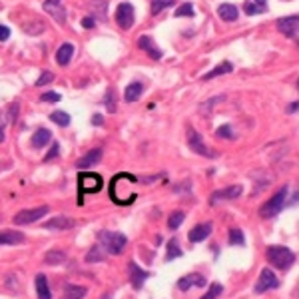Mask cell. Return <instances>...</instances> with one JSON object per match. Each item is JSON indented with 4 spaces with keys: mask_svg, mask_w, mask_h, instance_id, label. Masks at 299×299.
<instances>
[{
    "mask_svg": "<svg viewBox=\"0 0 299 299\" xmlns=\"http://www.w3.org/2000/svg\"><path fill=\"white\" fill-rule=\"evenodd\" d=\"M98 239H100L98 245L106 253H110V255H120L126 249V245H128V237L124 233H120V231H108V229H104V231L98 233Z\"/></svg>",
    "mask_w": 299,
    "mask_h": 299,
    "instance_id": "6da1fadb",
    "label": "cell"
},
{
    "mask_svg": "<svg viewBox=\"0 0 299 299\" xmlns=\"http://www.w3.org/2000/svg\"><path fill=\"white\" fill-rule=\"evenodd\" d=\"M265 257L275 269H281V271L289 269L295 263V253L285 245H269L265 251Z\"/></svg>",
    "mask_w": 299,
    "mask_h": 299,
    "instance_id": "7a4b0ae2",
    "label": "cell"
},
{
    "mask_svg": "<svg viewBox=\"0 0 299 299\" xmlns=\"http://www.w3.org/2000/svg\"><path fill=\"white\" fill-rule=\"evenodd\" d=\"M285 198H287V186H283L281 190H277L261 208H259V216L263 218V220H269V218H275L281 210H283V206H285Z\"/></svg>",
    "mask_w": 299,
    "mask_h": 299,
    "instance_id": "3957f363",
    "label": "cell"
},
{
    "mask_svg": "<svg viewBox=\"0 0 299 299\" xmlns=\"http://www.w3.org/2000/svg\"><path fill=\"white\" fill-rule=\"evenodd\" d=\"M46 214H48V206H40V208H32V210H22V212H18L12 218V222L16 225H28V224H34V222L42 220Z\"/></svg>",
    "mask_w": 299,
    "mask_h": 299,
    "instance_id": "277c9868",
    "label": "cell"
},
{
    "mask_svg": "<svg viewBox=\"0 0 299 299\" xmlns=\"http://www.w3.org/2000/svg\"><path fill=\"white\" fill-rule=\"evenodd\" d=\"M134 20H136V14H134V6L130 2H122L118 8H116V22L122 30H130L134 26Z\"/></svg>",
    "mask_w": 299,
    "mask_h": 299,
    "instance_id": "5b68a950",
    "label": "cell"
},
{
    "mask_svg": "<svg viewBox=\"0 0 299 299\" xmlns=\"http://www.w3.org/2000/svg\"><path fill=\"white\" fill-rule=\"evenodd\" d=\"M277 287H279L277 275L271 269L263 267L259 277H257V283H255V293H265V291H271V289H277Z\"/></svg>",
    "mask_w": 299,
    "mask_h": 299,
    "instance_id": "8992f818",
    "label": "cell"
},
{
    "mask_svg": "<svg viewBox=\"0 0 299 299\" xmlns=\"http://www.w3.org/2000/svg\"><path fill=\"white\" fill-rule=\"evenodd\" d=\"M188 146L194 150L196 154H200V156H208V158L214 156V152H210V148L204 144L202 136H200L194 128H188Z\"/></svg>",
    "mask_w": 299,
    "mask_h": 299,
    "instance_id": "52a82bcc",
    "label": "cell"
},
{
    "mask_svg": "<svg viewBox=\"0 0 299 299\" xmlns=\"http://www.w3.org/2000/svg\"><path fill=\"white\" fill-rule=\"evenodd\" d=\"M80 196L98 192L102 188V178L98 174H80Z\"/></svg>",
    "mask_w": 299,
    "mask_h": 299,
    "instance_id": "ba28073f",
    "label": "cell"
},
{
    "mask_svg": "<svg viewBox=\"0 0 299 299\" xmlns=\"http://www.w3.org/2000/svg\"><path fill=\"white\" fill-rule=\"evenodd\" d=\"M297 28H299V16H285V18H279L277 20V30L283 32L287 38L295 40L297 38Z\"/></svg>",
    "mask_w": 299,
    "mask_h": 299,
    "instance_id": "9c48e42d",
    "label": "cell"
},
{
    "mask_svg": "<svg viewBox=\"0 0 299 299\" xmlns=\"http://www.w3.org/2000/svg\"><path fill=\"white\" fill-rule=\"evenodd\" d=\"M128 271H130V283H132V287H134V289H142L144 283H146V279L150 277V271L142 269L136 261H130V263H128Z\"/></svg>",
    "mask_w": 299,
    "mask_h": 299,
    "instance_id": "30bf717a",
    "label": "cell"
},
{
    "mask_svg": "<svg viewBox=\"0 0 299 299\" xmlns=\"http://www.w3.org/2000/svg\"><path fill=\"white\" fill-rule=\"evenodd\" d=\"M241 192H243V188H241L239 184H235V186H229V188H224V190H216V192L212 194L210 202H212V204H218V202L235 200V198H239V196H241Z\"/></svg>",
    "mask_w": 299,
    "mask_h": 299,
    "instance_id": "8fae6325",
    "label": "cell"
},
{
    "mask_svg": "<svg viewBox=\"0 0 299 299\" xmlns=\"http://www.w3.org/2000/svg\"><path fill=\"white\" fill-rule=\"evenodd\" d=\"M44 10L58 22L64 24L66 22V10L62 6V0H44Z\"/></svg>",
    "mask_w": 299,
    "mask_h": 299,
    "instance_id": "7c38bea8",
    "label": "cell"
},
{
    "mask_svg": "<svg viewBox=\"0 0 299 299\" xmlns=\"http://www.w3.org/2000/svg\"><path fill=\"white\" fill-rule=\"evenodd\" d=\"M76 225V220L72 218H66V216H56L52 220H48L44 224V229H52V231H66V229H72Z\"/></svg>",
    "mask_w": 299,
    "mask_h": 299,
    "instance_id": "4fadbf2b",
    "label": "cell"
},
{
    "mask_svg": "<svg viewBox=\"0 0 299 299\" xmlns=\"http://www.w3.org/2000/svg\"><path fill=\"white\" fill-rule=\"evenodd\" d=\"M206 283H208V279H206L202 273H190V275L180 277V281H178V289L188 291V289H192V287H204Z\"/></svg>",
    "mask_w": 299,
    "mask_h": 299,
    "instance_id": "5bb4252c",
    "label": "cell"
},
{
    "mask_svg": "<svg viewBox=\"0 0 299 299\" xmlns=\"http://www.w3.org/2000/svg\"><path fill=\"white\" fill-rule=\"evenodd\" d=\"M102 156H104V150H102V148H94V150H90L86 156H82V158L76 162V166H78L80 170H86V168H90V166H96V164L102 160Z\"/></svg>",
    "mask_w": 299,
    "mask_h": 299,
    "instance_id": "9a60e30c",
    "label": "cell"
},
{
    "mask_svg": "<svg viewBox=\"0 0 299 299\" xmlns=\"http://www.w3.org/2000/svg\"><path fill=\"white\" fill-rule=\"evenodd\" d=\"M212 224L210 222H206V224H198L194 229H190V233H188V237H190V241L192 243H200V241H204L206 237H210V233H212Z\"/></svg>",
    "mask_w": 299,
    "mask_h": 299,
    "instance_id": "2e32d148",
    "label": "cell"
},
{
    "mask_svg": "<svg viewBox=\"0 0 299 299\" xmlns=\"http://www.w3.org/2000/svg\"><path fill=\"white\" fill-rule=\"evenodd\" d=\"M138 48L140 50H146L150 54V58H154V60H160L162 58V50L154 44V40L150 38V36H140L138 38Z\"/></svg>",
    "mask_w": 299,
    "mask_h": 299,
    "instance_id": "e0dca14e",
    "label": "cell"
},
{
    "mask_svg": "<svg viewBox=\"0 0 299 299\" xmlns=\"http://www.w3.org/2000/svg\"><path fill=\"white\" fill-rule=\"evenodd\" d=\"M26 237L24 233L16 231V229H4V231H0V245H18L22 243Z\"/></svg>",
    "mask_w": 299,
    "mask_h": 299,
    "instance_id": "ac0fdd59",
    "label": "cell"
},
{
    "mask_svg": "<svg viewBox=\"0 0 299 299\" xmlns=\"http://www.w3.org/2000/svg\"><path fill=\"white\" fill-rule=\"evenodd\" d=\"M218 16H220L222 20H225V22H235V20H237V16H239V10H237V6H235V4L224 2V4H220V6H218Z\"/></svg>",
    "mask_w": 299,
    "mask_h": 299,
    "instance_id": "d6986e66",
    "label": "cell"
},
{
    "mask_svg": "<svg viewBox=\"0 0 299 299\" xmlns=\"http://www.w3.org/2000/svg\"><path fill=\"white\" fill-rule=\"evenodd\" d=\"M144 94V84L142 82H130L128 86H126V92H124V100L126 102H136V100H140V96Z\"/></svg>",
    "mask_w": 299,
    "mask_h": 299,
    "instance_id": "ffe728a7",
    "label": "cell"
},
{
    "mask_svg": "<svg viewBox=\"0 0 299 299\" xmlns=\"http://www.w3.org/2000/svg\"><path fill=\"white\" fill-rule=\"evenodd\" d=\"M34 285H36L38 299H52V293H50V287H48V279H46L44 273H38V275H36Z\"/></svg>",
    "mask_w": 299,
    "mask_h": 299,
    "instance_id": "44dd1931",
    "label": "cell"
},
{
    "mask_svg": "<svg viewBox=\"0 0 299 299\" xmlns=\"http://www.w3.org/2000/svg\"><path fill=\"white\" fill-rule=\"evenodd\" d=\"M72 56H74V46H72L70 42L62 44V46L56 50V62H58L60 66H66V64H70Z\"/></svg>",
    "mask_w": 299,
    "mask_h": 299,
    "instance_id": "7402d4cb",
    "label": "cell"
},
{
    "mask_svg": "<svg viewBox=\"0 0 299 299\" xmlns=\"http://www.w3.org/2000/svg\"><path fill=\"white\" fill-rule=\"evenodd\" d=\"M50 140H52V132H50L48 128H38V130L32 134V146H34V148H44Z\"/></svg>",
    "mask_w": 299,
    "mask_h": 299,
    "instance_id": "603a6c76",
    "label": "cell"
},
{
    "mask_svg": "<svg viewBox=\"0 0 299 299\" xmlns=\"http://www.w3.org/2000/svg\"><path fill=\"white\" fill-rule=\"evenodd\" d=\"M66 261V253L62 249H50L44 253V263L46 265H60Z\"/></svg>",
    "mask_w": 299,
    "mask_h": 299,
    "instance_id": "cb8c5ba5",
    "label": "cell"
},
{
    "mask_svg": "<svg viewBox=\"0 0 299 299\" xmlns=\"http://www.w3.org/2000/svg\"><path fill=\"white\" fill-rule=\"evenodd\" d=\"M86 291H88V289H86L84 285H66L62 299H84Z\"/></svg>",
    "mask_w": 299,
    "mask_h": 299,
    "instance_id": "d4e9b609",
    "label": "cell"
},
{
    "mask_svg": "<svg viewBox=\"0 0 299 299\" xmlns=\"http://www.w3.org/2000/svg\"><path fill=\"white\" fill-rule=\"evenodd\" d=\"M233 70V66H231V62H222V64H218L212 72H208L206 76H204V80H212V78H216V76H222V74H229Z\"/></svg>",
    "mask_w": 299,
    "mask_h": 299,
    "instance_id": "484cf974",
    "label": "cell"
},
{
    "mask_svg": "<svg viewBox=\"0 0 299 299\" xmlns=\"http://www.w3.org/2000/svg\"><path fill=\"white\" fill-rule=\"evenodd\" d=\"M176 0H152V6H150V12L152 14H160L162 10H166L168 6H174Z\"/></svg>",
    "mask_w": 299,
    "mask_h": 299,
    "instance_id": "4316f807",
    "label": "cell"
},
{
    "mask_svg": "<svg viewBox=\"0 0 299 299\" xmlns=\"http://www.w3.org/2000/svg\"><path fill=\"white\" fill-rule=\"evenodd\" d=\"M229 245H245V235L239 227L229 229Z\"/></svg>",
    "mask_w": 299,
    "mask_h": 299,
    "instance_id": "83f0119b",
    "label": "cell"
},
{
    "mask_svg": "<svg viewBox=\"0 0 299 299\" xmlns=\"http://www.w3.org/2000/svg\"><path fill=\"white\" fill-rule=\"evenodd\" d=\"M50 120H52L54 124H58V126H62V128H66V126H70V116H68L66 112H60V110H56V112H52V114H50Z\"/></svg>",
    "mask_w": 299,
    "mask_h": 299,
    "instance_id": "f1b7e54d",
    "label": "cell"
},
{
    "mask_svg": "<svg viewBox=\"0 0 299 299\" xmlns=\"http://www.w3.org/2000/svg\"><path fill=\"white\" fill-rule=\"evenodd\" d=\"M86 261L88 263H98V261H104V251L100 245H94L88 253H86Z\"/></svg>",
    "mask_w": 299,
    "mask_h": 299,
    "instance_id": "f546056e",
    "label": "cell"
},
{
    "mask_svg": "<svg viewBox=\"0 0 299 299\" xmlns=\"http://www.w3.org/2000/svg\"><path fill=\"white\" fill-rule=\"evenodd\" d=\"M222 293H224V285H222V283H212L210 289H208L200 299H218Z\"/></svg>",
    "mask_w": 299,
    "mask_h": 299,
    "instance_id": "4dcf8cb0",
    "label": "cell"
},
{
    "mask_svg": "<svg viewBox=\"0 0 299 299\" xmlns=\"http://www.w3.org/2000/svg\"><path fill=\"white\" fill-rule=\"evenodd\" d=\"M182 249H180V245H178V241L176 239H172L170 243H168V253H166V261H172V259H176V257H182Z\"/></svg>",
    "mask_w": 299,
    "mask_h": 299,
    "instance_id": "1f68e13d",
    "label": "cell"
},
{
    "mask_svg": "<svg viewBox=\"0 0 299 299\" xmlns=\"http://www.w3.org/2000/svg\"><path fill=\"white\" fill-rule=\"evenodd\" d=\"M216 136H218V138H222V140H235V132L231 130V126H229V124L220 126V128L216 130Z\"/></svg>",
    "mask_w": 299,
    "mask_h": 299,
    "instance_id": "d6a6232c",
    "label": "cell"
},
{
    "mask_svg": "<svg viewBox=\"0 0 299 299\" xmlns=\"http://www.w3.org/2000/svg\"><path fill=\"white\" fill-rule=\"evenodd\" d=\"M104 106H106V110H108L110 114L116 112V94H114L112 88H110V90L106 92V96H104Z\"/></svg>",
    "mask_w": 299,
    "mask_h": 299,
    "instance_id": "836d02e7",
    "label": "cell"
},
{
    "mask_svg": "<svg viewBox=\"0 0 299 299\" xmlns=\"http://www.w3.org/2000/svg\"><path fill=\"white\" fill-rule=\"evenodd\" d=\"M184 218H186L184 212H174V214L170 216V220H168V227H170V229H178V227L182 225Z\"/></svg>",
    "mask_w": 299,
    "mask_h": 299,
    "instance_id": "e575fe53",
    "label": "cell"
},
{
    "mask_svg": "<svg viewBox=\"0 0 299 299\" xmlns=\"http://www.w3.org/2000/svg\"><path fill=\"white\" fill-rule=\"evenodd\" d=\"M176 18H182V16H194V4H190V2H186V4H182V6H178L176 8Z\"/></svg>",
    "mask_w": 299,
    "mask_h": 299,
    "instance_id": "d590c367",
    "label": "cell"
},
{
    "mask_svg": "<svg viewBox=\"0 0 299 299\" xmlns=\"http://www.w3.org/2000/svg\"><path fill=\"white\" fill-rule=\"evenodd\" d=\"M40 102H44V104H56V102H60V94L58 92H44L40 96Z\"/></svg>",
    "mask_w": 299,
    "mask_h": 299,
    "instance_id": "8d00e7d4",
    "label": "cell"
},
{
    "mask_svg": "<svg viewBox=\"0 0 299 299\" xmlns=\"http://www.w3.org/2000/svg\"><path fill=\"white\" fill-rule=\"evenodd\" d=\"M222 100H224V96H214V98H210V100L202 106V112H204V114H210V110H212L218 102H222Z\"/></svg>",
    "mask_w": 299,
    "mask_h": 299,
    "instance_id": "74e56055",
    "label": "cell"
},
{
    "mask_svg": "<svg viewBox=\"0 0 299 299\" xmlns=\"http://www.w3.org/2000/svg\"><path fill=\"white\" fill-rule=\"evenodd\" d=\"M92 4H94V10H98V14H100V18L102 20H106V2H102V0H92Z\"/></svg>",
    "mask_w": 299,
    "mask_h": 299,
    "instance_id": "f35d334b",
    "label": "cell"
},
{
    "mask_svg": "<svg viewBox=\"0 0 299 299\" xmlns=\"http://www.w3.org/2000/svg\"><path fill=\"white\" fill-rule=\"evenodd\" d=\"M52 80H54V74H52V72H42L40 78L36 80V86H48Z\"/></svg>",
    "mask_w": 299,
    "mask_h": 299,
    "instance_id": "ab89813d",
    "label": "cell"
},
{
    "mask_svg": "<svg viewBox=\"0 0 299 299\" xmlns=\"http://www.w3.org/2000/svg\"><path fill=\"white\" fill-rule=\"evenodd\" d=\"M18 110H20V104L18 102H12V106L8 108V122H16L18 120Z\"/></svg>",
    "mask_w": 299,
    "mask_h": 299,
    "instance_id": "60d3db41",
    "label": "cell"
},
{
    "mask_svg": "<svg viewBox=\"0 0 299 299\" xmlns=\"http://www.w3.org/2000/svg\"><path fill=\"white\" fill-rule=\"evenodd\" d=\"M58 154H60V144H56V142H54V144H52V148H50V152L44 156V162H50V160H54Z\"/></svg>",
    "mask_w": 299,
    "mask_h": 299,
    "instance_id": "b9f144b4",
    "label": "cell"
},
{
    "mask_svg": "<svg viewBox=\"0 0 299 299\" xmlns=\"http://www.w3.org/2000/svg\"><path fill=\"white\" fill-rule=\"evenodd\" d=\"M243 10H245V14H249V16H253V14H261V10L251 2V0H247V2L243 4Z\"/></svg>",
    "mask_w": 299,
    "mask_h": 299,
    "instance_id": "7bdbcfd3",
    "label": "cell"
},
{
    "mask_svg": "<svg viewBox=\"0 0 299 299\" xmlns=\"http://www.w3.org/2000/svg\"><path fill=\"white\" fill-rule=\"evenodd\" d=\"M8 38H10V28L0 24V42H4V40H8Z\"/></svg>",
    "mask_w": 299,
    "mask_h": 299,
    "instance_id": "ee69618b",
    "label": "cell"
},
{
    "mask_svg": "<svg viewBox=\"0 0 299 299\" xmlns=\"http://www.w3.org/2000/svg\"><path fill=\"white\" fill-rule=\"evenodd\" d=\"M82 26L84 28H94L96 26V18L94 16H84L82 18Z\"/></svg>",
    "mask_w": 299,
    "mask_h": 299,
    "instance_id": "f6af8a7d",
    "label": "cell"
},
{
    "mask_svg": "<svg viewBox=\"0 0 299 299\" xmlns=\"http://www.w3.org/2000/svg\"><path fill=\"white\" fill-rule=\"evenodd\" d=\"M261 12H265L267 10V0H255V2H253Z\"/></svg>",
    "mask_w": 299,
    "mask_h": 299,
    "instance_id": "bcb514c9",
    "label": "cell"
},
{
    "mask_svg": "<svg viewBox=\"0 0 299 299\" xmlns=\"http://www.w3.org/2000/svg\"><path fill=\"white\" fill-rule=\"evenodd\" d=\"M4 142V120H2V116H0V144Z\"/></svg>",
    "mask_w": 299,
    "mask_h": 299,
    "instance_id": "7dc6e473",
    "label": "cell"
},
{
    "mask_svg": "<svg viewBox=\"0 0 299 299\" xmlns=\"http://www.w3.org/2000/svg\"><path fill=\"white\" fill-rule=\"evenodd\" d=\"M92 124H94V126H102V124H104V118H102L100 114H96V116L92 118Z\"/></svg>",
    "mask_w": 299,
    "mask_h": 299,
    "instance_id": "c3c4849f",
    "label": "cell"
},
{
    "mask_svg": "<svg viewBox=\"0 0 299 299\" xmlns=\"http://www.w3.org/2000/svg\"><path fill=\"white\" fill-rule=\"evenodd\" d=\"M297 106H299V102H293V104H289L287 112H295V110H297Z\"/></svg>",
    "mask_w": 299,
    "mask_h": 299,
    "instance_id": "681fc988",
    "label": "cell"
},
{
    "mask_svg": "<svg viewBox=\"0 0 299 299\" xmlns=\"http://www.w3.org/2000/svg\"><path fill=\"white\" fill-rule=\"evenodd\" d=\"M102 299H112V295H110V293H104V295H102Z\"/></svg>",
    "mask_w": 299,
    "mask_h": 299,
    "instance_id": "f907efd6",
    "label": "cell"
}]
</instances>
